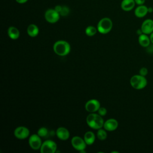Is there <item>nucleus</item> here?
Returning a JSON list of instances; mask_svg holds the SVG:
<instances>
[{"mask_svg":"<svg viewBox=\"0 0 153 153\" xmlns=\"http://www.w3.org/2000/svg\"><path fill=\"white\" fill-rule=\"evenodd\" d=\"M88 126L93 129H99L103 127L104 121L101 115L94 112L88 115L86 118Z\"/></svg>","mask_w":153,"mask_h":153,"instance_id":"nucleus-1","label":"nucleus"},{"mask_svg":"<svg viewBox=\"0 0 153 153\" xmlns=\"http://www.w3.org/2000/svg\"><path fill=\"white\" fill-rule=\"evenodd\" d=\"M53 50L56 54L60 56H64L69 53L71 46L67 41L59 40L54 44Z\"/></svg>","mask_w":153,"mask_h":153,"instance_id":"nucleus-2","label":"nucleus"},{"mask_svg":"<svg viewBox=\"0 0 153 153\" xmlns=\"http://www.w3.org/2000/svg\"><path fill=\"white\" fill-rule=\"evenodd\" d=\"M131 87L136 90L144 88L147 85V79L145 76L141 75H134L131 76L130 80Z\"/></svg>","mask_w":153,"mask_h":153,"instance_id":"nucleus-3","label":"nucleus"},{"mask_svg":"<svg viewBox=\"0 0 153 153\" xmlns=\"http://www.w3.org/2000/svg\"><path fill=\"white\" fill-rule=\"evenodd\" d=\"M112 28V22L108 17L102 18L97 23V29L99 32L106 34L109 32Z\"/></svg>","mask_w":153,"mask_h":153,"instance_id":"nucleus-4","label":"nucleus"},{"mask_svg":"<svg viewBox=\"0 0 153 153\" xmlns=\"http://www.w3.org/2000/svg\"><path fill=\"white\" fill-rule=\"evenodd\" d=\"M57 151L56 143L51 140L44 141L41 146L40 152L41 153H54Z\"/></svg>","mask_w":153,"mask_h":153,"instance_id":"nucleus-5","label":"nucleus"},{"mask_svg":"<svg viewBox=\"0 0 153 153\" xmlns=\"http://www.w3.org/2000/svg\"><path fill=\"white\" fill-rule=\"evenodd\" d=\"M45 19L47 22L50 23H55L59 21L60 14L54 9L50 8L45 12Z\"/></svg>","mask_w":153,"mask_h":153,"instance_id":"nucleus-6","label":"nucleus"},{"mask_svg":"<svg viewBox=\"0 0 153 153\" xmlns=\"http://www.w3.org/2000/svg\"><path fill=\"white\" fill-rule=\"evenodd\" d=\"M42 143L41 137L38 134H33L29 138V145L33 150L40 149Z\"/></svg>","mask_w":153,"mask_h":153,"instance_id":"nucleus-7","label":"nucleus"},{"mask_svg":"<svg viewBox=\"0 0 153 153\" xmlns=\"http://www.w3.org/2000/svg\"><path fill=\"white\" fill-rule=\"evenodd\" d=\"M71 143L74 148L78 151L85 149L86 147V143L84 139L79 136H74L71 140Z\"/></svg>","mask_w":153,"mask_h":153,"instance_id":"nucleus-8","label":"nucleus"},{"mask_svg":"<svg viewBox=\"0 0 153 153\" xmlns=\"http://www.w3.org/2000/svg\"><path fill=\"white\" fill-rule=\"evenodd\" d=\"M29 130L24 126L17 127L14 131L15 137L19 139H25L29 136Z\"/></svg>","mask_w":153,"mask_h":153,"instance_id":"nucleus-9","label":"nucleus"},{"mask_svg":"<svg viewBox=\"0 0 153 153\" xmlns=\"http://www.w3.org/2000/svg\"><path fill=\"white\" fill-rule=\"evenodd\" d=\"M100 107V103L96 99H90L88 100L85 105V108L86 111L91 113H93L98 111Z\"/></svg>","mask_w":153,"mask_h":153,"instance_id":"nucleus-10","label":"nucleus"},{"mask_svg":"<svg viewBox=\"0 0 153 153\" xmlns=\"http://www.w3.org/2000/svg\"><path fill=\"white\" fill-rule=\"evenodd\" d=\"M140 29L143 33L150 35L153 32V20L151 19L145 20L142 23Z\"/></svg>","mask_w":153,"mask_h":153,"instance_id":"nucleus-11","label":"nucleus"},{"mask_svg":"<svg viewBox=\"0 0 153 153\" xmlns=\"http://www.w3.org/2000/svg\"><path fill=\"white\" fill-rule=\"evenodd\" d=\"M118 126V121L114 118H110L107 120L105 122H104L103 127L104 128L109 131L115 130Z\"/></svg>","mask_w":153,"mask_h":153,"instance_id":"nucleus-12","label":"nucleus"},{"mask_svg":"<svg viewBox=\"0 0 153 153\" xmlns=\"http://www.w3.org/2000/svg\"><path fill=\"white\" fill-rule=\"evenodd\" d=\"M56 136L57 137L62 140H66L69 137V132L67 128L63 127H59L56 131Z\"/></svg>","mask_w":153,"mask_h":153,"instance_id":"nucleus-13","label":"nucleus"},{"mask_svg":"<svg viewBox=\"0 0 153 153\" xmlns=\"http://www.w3.org/2000/svg\"><path fill=\"white\" fill-rule=\"evenodd\" d=\"M134 15L138 18L144 17L148 13V7L145 5H138L134 10Z\"/></svg>","mask_w":153,"mask_h":153,"instance_id":"nucleus-14","label":"nucleus"},{"mask_svg":"<svg viewBox=\"0 0 153 153\" xmlns=\"http://www.w3.org/2000/svg\"><path fill=\"white\" fill-rule=\"evenodd\" d=\"M136 5L134 0H123L121 2V8L125 11L133 10Z\"/></svg>","mask_w":153,"mask_h":153,"instance_id":"nucleus-15","label":"nucleus"},{"mask_svg":"<svg viewBox=\"0 0 153 153\" xmlns=\"http://www.w3.org/2000/svg\"><path fill=\"white\" fill-rule=\"evenodd\" d=\"M138 41L139 44L143 47H147L150 45L151 40L148 35L145 33H142L139 36Z\"/></svg>","mask_w":153,"mask_h":153,"instance_id":"nucleus-16","label":"nucleus"},{"mask_svg":"<svg viewBox=\"0 0 153 153\" xmlns=\"http://www.w3.org/2000/svg\"><path fill=\"white\" fill-rule=\"evenodd\" d=\"M8 36L12 39H17L20 36V32L19 29L14 26H10L7 30Z\"/></svg>","mask_w":153,"mask_h":153,"instance_id":"nucleus-17","label":"nucleus"},{"mask_svg":"<svg viewBox=\"0 0 153 153\" xmlns=\"http://www.w3.org/2000/svg\"><path fill=\"white\" fill-rule=\"evenodd\" d=\"M27 33L31 37H35L39 33V28L35 24H30L27 28Z\"/></svg>","mask_w":153,"mask_h":153,"instance_id":"nucleus-18","label":"nucleus"},{"mask_svg":"<svg viewBox=\"0 0 153 153\" xmlns=\"http://www.w3.org/2000/svg\"><path fill=\"white\" fill-rule=\"evenodd\" d=\"M84 139L87 145H92L95 140V135L91 131H87L84 136Z\"/></svg>","mask_w":153,"mask_h":153,"instance_id":"nucleus-19","label":"nucleus"},{"mask_svg":"<svg viewBox=\"0 0 153 153\" xmlns=\"http://www.w3.org/2000/svg\"><path fill=\"white\" fill-rule=\"evenodd\" d=\"M97 30V29L94 26H88L86 27V29L85 30V34L87 36H92L94 35L96 33Z\"/></svg>","mask_w":153,"mask_h":153,"instance_id":"nucleus-20","label":"nucleus"},{"mask_svg":"<svg viewBox=\"0 0 153 153\" xmlns=\"http://www.w3.org/2000/svg\"><path fill=\"white\" fill-rule=\"evenodd\" d=\"M104 129L99 128L97 132V137L100 140H104L106 139L107 133Z\"/></svg>","mask_w":153,"mask_h":153,"instance_id":"nucleus-21","label":"nucleus"},{"mask_svg":"<svg viewBox=\"0 0 153 153\" xmlns=\"http://www.w3.org/2000/svg\"><path fill=\"white\" fill-rule=\"evenodd\" d=\"M48 133V129L44 127H42L39 128L37 131V134L40 137H45Z\"/></svg>","mask_w":153,"mask_h":153,"instance_id":"nucleus-22","label":"nucleus"},{"mask_svg":"<svg viewBox=\"0 0 153 153\" xmlns=\"http://www.w3.org/2000/svg\"><path fill=\"white\" fill-rule=\"evenodd\" d=\"M69 11H70L69 8L68 7L62 6V9L60 13V16H66L69 14Z\"/></svg>","mask_w":153,"mask_h":153,"instance_id":"nucleus-23","label":"nucleus"},{"mask_svg":"<svg viewBox=\"0 0 153 153\" xmlns=\"http://www.w3.org/2000/svg\"><path fill=\"white\" fill-rule=\"evenodd\" d=\"M97 111H98V114L100 115H101L102 117L105 115L106 114V113H107V110L104 107H100V108L99 109V110Z\"/></svg>","mask_w":153,"mask_h":153,"instance_id":"nucleus-24","label":"nucleus"},{"mask_svg":"<svg viewBox=\"0 0 153 153\" xmlns=\"http://www.w3.org/2000/svg\"><path fill=\"white\" fill-rule=\"evenodd\" d=\"M148 69L146 68L145 67H143L142 68L140 71H139V74L142 75V76H146L147 74H148Z\"/></svg>","mask_w":153,"mask_h":153,"instance_id":"nucleus-25","label":"nucleus"},{"mask_svg":"<svg viewBox=\"0 0 153 153\" xmlns=\"http://www.w3.org/2000/svg\"><path fill=\"white\" fill-rule=\"evenodd\" d=\"M136 4L137 5H144L145 2V0H134Z\"/></svg>","mask_w":153,"mask_h":153,"instance_id":"nucleus-26","label":"nucleus"},{"mask_svg":"<svg viewBox=\"0 0 153 153\" xmlns=\"http://www.w3.org/2000/svg\"><path fill=\"white\" fill-rule=\"evenodd\" d=\"M54 9L56 11H57L58 13H60V11H61V10H62V6H61V5H56Z\"/></svg>","mask_w":153,"mask_h":153,"instance_id":"nucleus-27","label":"nucleus"},{"mask_svg":"<svg viewBox=\"0 0 153 153\" xmlns=\"http://www.w3.org/2000/svg\"><path fill=\"white\" fill-rule=\"evenodd\" d=\"M28 0H16V1L18 3V4H25L26 3Z\"/></svg>","mask_w":153,"mask_h":153,"instance_id":"nucleus-28","label":"nucleus"},{"mask_svg":"<svg viewBox=\"0 0 153 153\" xmlns=\"http://www.w3.org/2000/svg\"><path fill=\"white\" fill-rule=\"evenodd\" d=\"M149 38H150V40H151V42L153 44V32H152V33L150 34Z\"/></svg>","mask_w":153,"mask_h":153,"instance_id":"nucleus-29","label":"nucleus"},{"mask_svg":"<svg viewBox=\"0 0 153 153\" xmlns=\"http://www.w3.org/2000/svg\"><path fill=\"white\" fill-rule=\"evenodd\" d=\"M153 12V8L152 7H148V13H152Z\"/></svg>","mask_w":153,"mask_h":153,"instance_id":"nucleus-30","label":"nucleus"}]
</instances>
